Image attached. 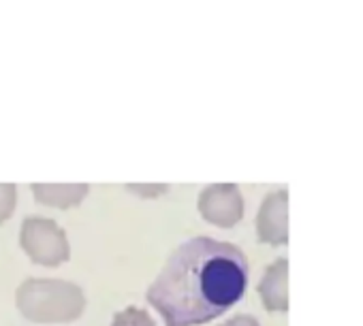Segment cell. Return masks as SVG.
<instances>
[{
	"mask_svg": "<svg viewBox=\"0 0 363 326\" xmlns=\"http://www.w3.org/2000/svg\"><path fill=\"white\" fill-rule=\"evenodd\" d=\"M248 269V258L235 243L191 237L169 254L145 298L164 326H199L244 296Z\"/></svg>",
	"mask_w": 363,
	"mask_h": 326,
	"instance_id": "6da1fadb",
	"label": "cell"
},
{
	"mask_svg": "<svg viewBox=\"0 0 363 326\" xmlns=\"http://www.w3.org/2000/svg\"><path fill=\"white\" fill-rule=\"evenodd\" d=\"M82 286L60 277H28L16 290L20 313L37 324L75 322L86 309Z\"/></svg>",
	"mask_w": 363,
	"mask_h": 326,
	"instance_id": "7a4b0ae2",
	"label": "cell"
},
{
	"mask_svg": "<svg viewBox=\"0 0 363 326\" xmlns=\"http://www.w3.org/2000/svg\"><path fill=\"white\" fill-rule=\"evenodd\" d=\"M20 245L26 256L43 267H58L71 258V243L65 228L45 216H26L20 228Z\"/></svg>",
	"mask_w": 363,
	"mask_h": 326,
	"instance_id": "3957f363",
	"label": "cell"
},
{
	"mask_svg": "<svg viewBox=\"0 0 363 326\" xmlns=\"http://www.w3.org/2000/svg\"><path fill=\"white\" fill-rule=\"evenodd\" d=\"M197 209L214 226L231 228L244 218V197L238 184H210L199 192Z\"/></svg>",
	"mask_w": 363,
	"mask_h": 326,
	"instance_id": "277c9868",
	"label": "cell"
},
{
	"mask_svg": "<svg viewBox=\"0 0 363 326\" xmlns=\"http://www.w3.org/2000/svg\"><path fill=\"white\" fill-rule=\"evenodd\" d=\"M286 190L269 192L259 209L257 216V233L263 243L282 245L289 239V222H286Z\"/></svg>",
	"mask_w": 363,
	"mask_h": 326,
	"instance_id": "5b68a950",
	"label": "cell"
},
{
	"mask_svg": "<svg viewBox=\"0 0 363 326\" xmlns=\"http://www.w3.org/2000/svg\"><path fill=\"white\" fill-rule=\"evenodd\" d=\"M286 275H289V262L286 258H278L272 262L261 281H259V294L263 298L265 309L269 311H284L289 307V294H286Z\"/></svg>",
	"mask_w": 363,
	"mask_h": 326,
	"instance_id": "8992f818",
	"label": "cell"
},
{
	"mask_svg": "<svg viewBox=\"0 0 363 326\" xmlns=\"http://www.w3.org/2000/svg\"><path fill=\"white\" fill-rule=\"evenodd\" d=\"M30 190L41 205L71 209L82 205V201L90 194V184H33Z\"/></svg>",
	"mask_w": 363,
	"mask_h": 326,
	"instance_id": "52a82bcc",
	"label": "cell"
},
{
	"mask_svg": "<svg viewBox=\"0 0 363 326\" xmlns=\"http://www.w3.org/2000/svg\"><path fill=\"white\" fill-rule=\"evenodd\" d=\"M111 326H156V322L145 309L128 305V307L113 313Z\"/></svg>",
	"mask_w": 363,
	"mask_h": 326,
	"instance_id": "ba28073f",
	"label": "cell"
},
{
	"mask_svg": "<svg viewBox=\"0 0 363 326\" xmlns=\"http://www.w3.org/2000/svg\"><path fill=\"white\" fill-rule=\"evenodd\" d=\"M18 205V186L11 182L0 184V224H5Z\"/></svg>",
	"mask_w": 363,
	"mask_h": 326,
	"instance_id": "9c48e42d",
	"label": "cell"
},
{
	"mask_svg": "<svg viewBox=\"0 0 363 326\" xmlns=\"http://www.w3.org/2000/svg\"><path fill=\"white\" fill-rule=\"evenodd\" d=\"M130 192H137L139 197H145V199H152V197H158L162 192L169 190L167 184H128L126 186Z\"/></svg>",
	"mask_w": 363,
	"mask_h": 326,
	"instance_id": "30bf717a",
	"label": "cell"
},
{
	"mask_svg": "<svg viewBox=\"0 0 363 326\" xmlns=\"http://www.w3.org/2000/svg\"><path fill=\"white\" fill-rule=\"evenodd\" d=\"M218 326H261V324H259V320H257L255 315H250V313H238V315L229 318L227 322H223V324H218Z\"/></svg>",
	"mask_w": 363,
	"mask_h": 326,
	"instance_id": "8fae6325",
	"label": "cell"
}]
</instances>
